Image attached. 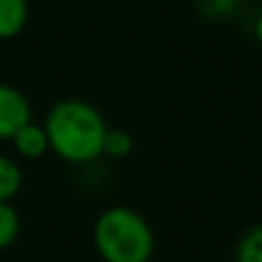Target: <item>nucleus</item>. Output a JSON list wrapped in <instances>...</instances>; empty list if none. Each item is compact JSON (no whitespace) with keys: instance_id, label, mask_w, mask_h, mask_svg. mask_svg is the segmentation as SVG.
Segmentation results:
<instances>
[{"instance_id":"1","label":"nucleus","mask_w":262,"mask_h":262,"mask_svg":"<svg viewBox=\"0 0 262 262\" xmlns=\"http://www.w3.org/2000/svg\"><path fill=\"white\" fill-rule=\"evenodd\" d=\"M44 129L51 152L72 166H85L104 157L108 124L97 106L83 99H60L46 113Z\"/></svg>"},{"instance_id":"2","label":"nucleus","mask_w":262,"mask_h":262,"mask_svg":"<svg viewBox=\"0 0 262 262\" xmlns=\"http://www.w3.org/2000/svg\"><path fill=\"white\" fill-rule=\"evenodd\" d=\"M92 242L104 262H149L157 249L149 221L127 205L106 207L97 216Z\"/></svg>"},{"instance_id":"3","label":"nucleus","mask_w":262,"mask_h":262,"mask_svg":"<svg viewBox=\"0 0 262 262\" xmlns=\"http://www.w3.org/2000/svg\"><path fill=\"white\" fill-rule=\"evenodd\" d=\"M32 122V106L18 88L0 83V140H12L23 124Z\"/></svg>"},{"instance_id":"4","label":"nucleus","mask_w":262,"mask_h":262,"mask_svg":"<svg viewBox=\"0 0 262 262\" xmlns=\"http://www.w3.org/2000/svg\"><path fill=\"white\" fill-rule=\"evenodd\" d=\"M12 147L18 157L23 159H41L44 154L51 152V143H49V136H46L44 124H37V122H28L23 124L16 134L12 136Z\"/></svg>"},{"instance_id":"5","label":"nucleus","mask_w":262,"mask_h":262,"mask_svg":"<svg viewBox=\"0 0 262 262\" xmlns=\"http://www.w3.org/2000/svg\"><path fill=\"white\" fill-rule=\"evenodd\" d=\"M28 16V0H0V39H14L21 35Z\"/></svg>"},{"instance_id":"6","label":"nucleus","mask_w":262,"mask_h":262,"mask_svg":"<svg viewBox=\"0 0 262 262\" xmlns=\"http://www.w3.org/2000/svg\"><path fill=\"white\" fill-rule=\"evenodd\" d=\"M21 186H23L21 163L14 157L0 154V200L3 203H12V198H16Z\"/></svg>"},{"instance_id":"7","label":"nucleus","mask_w":262,"mask_h":262,"mask_svg":"<svg viewBox=\"0 0 262 262\" xmlns=\"http://www.w3.org/2000/svg\"><path fill=\"white\" fill-rule=\"evenodd\" d=\"M235 262H262V223L253 226L239 237Z\"/></svg>"},{"instance_id":"8","label":"nucleus","mask_w":262,"mask_h":262,"mask_svg":"<svg viewBox=\"0 0 262 262\" xmlns=\"http://www.w3.org/2000/svg\"><path fill=\"white\" fill-rule=\"evenodd\" d=\"M18 232H21V216L16 207L0 200V251L9 249L18 239Z\"/></svg>"},{"instance_id":"9","label":"nucleus","mask_w":262,"mask_h":262,"mask_svg":"<svg viewBox=\"0 0 262 262\" xmlns=\"http://www.w3.org/2000/svg\"><path fill=\"white\" fill-rule=\"evenodd\" d=\"M195 7L205 21L221 23L235 16V12L242 7V0H195Z\"/></svg>"},{"instance_id":"10","label":"nucleus","mask_w":262,"mask_h":262,"mask_svg":"<svg viewBox=\"0 0 262 262\" xmlns=\"http://www.w3.org/2000/svg\"><path fill=\"white\" fill-rule=\"evenodd\" d=\"M134 149V136L124 129H111L106 131L104 138V154L111 159H124Z\"/></svg>"},{"instance_id":"11","label":"nucleus","mask_w":262,"mask_h":262,"mask_svg":"<svg viewBox=\"0 0 262 262\" xmlns=\"http://www.w3.org/2000/svg\"><path fill=\"white\" fill-rule=\"evenodd\" d=\"M253 39L262 46V14H258V18L253 21Z\"/></svg>"}]
</instances>
